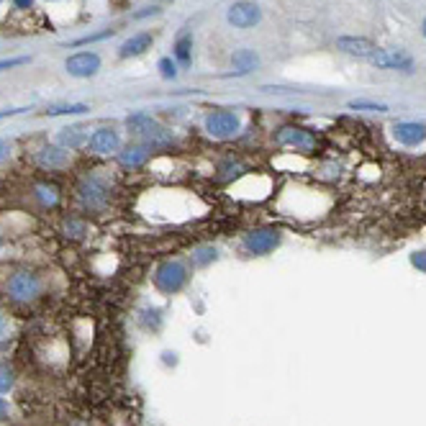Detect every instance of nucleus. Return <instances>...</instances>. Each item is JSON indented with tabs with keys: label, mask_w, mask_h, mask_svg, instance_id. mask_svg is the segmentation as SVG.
<instances>
[{
	"label": "nucleus",
	"mask_w": 426,
	"mask_h": 426,
	"mask_svg": "<svg viewBox=\"0 0 426 426\" xmlns=\"http://www.w3.org/2000/svg\"><path fill=\"white\" fill-rule=\"evenodd\" d=\"M206 134L213 139H232L241 129V118L234 111H213L206 116Z\"/></svg>",
	"instance_id": "3"
},
{
	"label": "nucleus",
	"mask_w": 426,
	"mask_h": 426,
	"mask_svg": "<svg viewBox=\"0 0 426 426\" xmlns=\"http://www.w3.org/2000/svg\"><path fill=\"white\" fill-rule=\"evenodd\" d=\"M175 59H178L183 67H187L190 59H193V36L187 31L180 34L178 41H175Z\"/></svg>",
	"instance_id": "19"
},
{
	"label": "nucleus",
	"mask_w": 426,
	"mask_h": 426,
	"mask_svg": "<svg viewBox=\"0 0 426 426\" xmlns=\"http://www.w3.org/2000/svg\"><path fill=\"white\" fill-rule=\"evenodd\" d=\"M87 136L85 129L83 126H67V129H62L59 132V136H57V141H59V147L62 149H80L87 144Z\"/></svg>",
	"instance_id": "18"
},
{
	"label": "nucleus",
	"mask_w": 426,
	"mask_h": 426,
	"mask_svg": "<svg viewBox=\"0 0 426 426\" xmlns=\"http://www.w3.org/2000/svg\"><path fill=\"white\" fill-rule=\"evenodd\" d=\"M260 64V57H257L255 49H236L232 55V67L234 75H249Z\"/></svg>",
	"instance_id": "17"
},
{
	"label": "nucleus",
	"mask_w": 426,
	"mask_h": 426,
	"mask_svg": "<svg viewBox=\"0 0 426 426\" xmlns=\"http://www.w3.org/2000/svg\"><path fill=\"white\" fill-rule=\"evenodd\" d=\"M118 162L129 167V170H139V167H144L149 162V147H144V144H129V147L118 152Z\"/></svg>",
	"instance_id": "16"
},
{
	"label": "nucleus",
	"mask_w": 426,
	"mask_h": 426,
	"mask_svg": "<svg viewBox=\"0 0 426 426\" xmlns=\"http://www.w3.org/2000/svg\"><path fill=\"white\" fill-rule=\"evenodd\" d=\"M218 257V252L213 247H201L198 249V252H195V264H208V262H213V260H216Z\"/></svg>",
	"instance_id": "23"
},
{
	"label": "nucleus",
	"mask_w": 426,
	"mask_h": 426,
	"mask_svg": "<svg viewBox=\"0 0 426 426\" xmlns=\"http://www.w3.org/2000/svg\"><path fill=\"white\" fill-rule=\"evenodd\" d=\"M155 280L164 293H175V290H180L187 283V267L180 260H167V262L157 267Z\"/></svg>",
	"instance_id": "4"
},
{
	"label": "nucleus",
	"mask_w": 426,
	"mask_h": 426,
	"mask_svg": "<svg viewBox=\"0 0 426 426\" xmlns=\"http://www.w3.org/2000/svg\"><path fill=\"white\" fill-rule=\"evenodd\" d=\"M64 67H67L72 78H93L101 70V57L95 52H78V55L67 57Z\"/></svg>",
	"instance_id": "8"
},
{
	"label": "nucleus",
	"mask_w": 426,
	"mask_h": 426,
	"mask_svg": "<svg viewBox=\"0 0 426 426\" xmlns=\"http://www.w3.org/2000/svg\"><path fill=\"white\" fill-rule=\"evenodd\" d=\"M159 75H162L164 80H175V78H178V62H175V59H170V57L159 59Z\"/></svg>",
	"instance_id": "22"
},
{
	"label": "nucleus",
	"mask_w": 426,
	"mask_h": 426,
	"mask_svg": "<svg viewBox=\"0 0 426 426\" xmlns=\"http://www.w3.org/2000/svg\"><path fill=\"white\" fill-rule=\"evenodd\" d=\"M26 108H10V111H0V118H10V116H18V113H24Z\"/></svg>",
	"instance_id": "30"
},
{
	"label": "nucleus",
	"mask_w": 426,
	"mask_h": 426,
	"mask_svg": "<svg viewBox=\"0 0 426 426\" xmlns=\"http://www.w3.org/2000/svg\"><path fill=\"white\" fill-rule=\"evenodd\" d=\"M21 64H29V57H13V59H0V72H3V70H13V67H21Z\"/></svg>",
	"instance_id": "26"
},
{
	"label": "nucleus",
	"mask_w": 426,
	"mask_h": 426,
	"mask_svg": "<svg viewBox=\"0 0 426 426\" xmlns=\"http://www.w3.org/2000/svg\"><path fill=\"white\" fill-rule=\"evenodd\" d=\"M280 241H283L280 229H275V226H260V229L247 232V236H244L241 244H244V249H247L249 255L262 257V255L275 252V249L280 247Z\"/></svg>",
	"instance_id": "1"
},
{
	"label": "nucleus",
	"mask_w": 426,
	"mask_h": 426,
	"mask_svg": "<svg viewBox=\"0 0 426 426\" xmlns=\"http://www.w3.org/2000/svg\"><path fill=\"white\" fill-rule=\"evenodd\" d=\"M3 336H6V324L0 321V339H3Z\"/></svg>",
	"instance_id": "32"
},
{
	"label": "nucleus",
	"mask_w": 426,
	"mask_h": 426,
	"mask_svg": "<svg viewBox=\"0 0 426 426\" xmlns=\"http://www.w3.org/2000/svg\"><path fill=\"white\" fill-rule=\"evenodd\" d=\"M111 29L108 31H103V34H93V36H85V39H78V41H72L70 47H80V44H90V41H101V39H106V36H111Z\"/></svg>",
	"instance_id": "27"
},
{
	"label": "nucleus",
	"mask_w": 426,
	"mask_h": 426,
	"mask_svg": "<svg viewBox=\"0 0 426 426\" xmlns=\"http://www.w3.org/2000/svg\"><path fill=\"white\" fill-rule=\"evenodd\" d=\"M370 64L372 67H378V70L411 72L413 70V57L406 55L403 49H378V52L370 57Z\"/></svg>",
	"instance_id": "7"
},
{
	"label": "nucleus",
	"mask_w": 426,
	"mask_h": 426,
	"mask_svg": "<svg viewBox=\"0 0 426 426\" xmlns=\"http://www.w3.org/2000/svg\"><path fill=\"white\" fill-rule=\"evenodd\" d=\"M393 134L395 139L406 144V147H418L426 139V126L416 124V121H401V124H395Z\"/></svg>",
	"instance_id": "13"
},
{
	"label": "nucleus",
	"mask_w": 426,
	"mask_h": 426,
	"mask_svg": "<svg viewBox=\"0 0 426 426\" xmlns=\"http://www.w3.org/2000/svg\"><path fill=\"white\" fill-rule=\"evenodd\" d=\"M3 411H6V406H3V401H0V413H3Z\"/></svg>",
	"instance_id": "34"
},
{
	"label": "nucleus",
	"mask_w": 426,
	"mask_h": 426,
	"mask_svg": "<svg viewBox=\"0 0 426 426\" xmlns=\"http://www.w3.org/2000/svg\"><path fill=\"white\" fill-rule=\"evenodd\" d=\"M49 3H52V0H49Z\"/></svg>",
	"instance_id": "35"
},
{
	"label": "nucleus",
	"mask_w": 426,
	"mask_h": 426,
	"mask_svg": "<svg viewBox=\"0 0 426 426\" xmlns=\"http://www.w3.org/2000/svg\"><path fill=\"white\" fill-rule=\"evenodd\" d=\"M411 262H413V267H418V270L426 272V252H416V255H411Z\"/></svg>",
	"instance_id": "28"
},
{
	"label": "nucleus",
	"mask_w": 426,
	"mask_h": 426,
	"mask_svg": "<svg viewBox=\"0 0 426 426\" xmlns=\"http://www.w3.org/2000/svg\"><path fill=\"white\" fill-rule=\"evenodd\" d=\"M349 108L355 111H388L385 103H372V101H352L349 103Z\"/></svg>",
	"instance_id": "24"
},
{
	"label": "nucleus",
	"mask_w": 426,
	"mask_h": 426,
	"mask_svg": "<svg viewBox=\"0 0 426 426\" xmlns=\"http://www.w3.org/2000/svg\"><path fill=\"white\" fill-rule=\"evenodd\" d=\"M39 278L31 275V272H16L13 278L8 280V293L16 298V301H31L39 295Z\"/></svg>",
	"instance_id": "10"
},
{
	"label": "nucleus",
	"mask_w": 426,
	"mask_h": 426,
	"mask_svg": "<svg viewBox=\"0 0 426 426\" xmlns=\"http://www.w3.org/2000/svg\"><path fill=\"white\" fill-rule=\"evenodd\" d=\"M10 157V144L6 139H0V162H6Z\"/></svg>",
	"instance_id": "29"
},
{
	"label": "nucleus",
	"mask_w": 426,
	"mask_h": 426,
	"mask_svg": "<svg viewBox=\"0 0 426 426\" xmlns=\"http://www.w3.org/2000/svg\"><path fill=\"white\" fill-rule=\"evenodd\" d=\"M126 124H129L134 136L144 139L147 144H164V141H170V132L157 118L147 116V113H134V116H129Z\"/></svg>",
	"instance_id": "2"
},
{
	"label": "nucleus",
	"mask_w": 426,
	"mask_h": 426,
	"mask_svg": "<svg viewBox=\"0 0 426 426\" xmlns=\"http://www.w3.org/2000/svg\"><path fill=\"white\" fill-rule=\"evenodd\" d=\"M10 385H13V372L8 367H0V393L10 390Z\"/></svg>",
	"instance_id": "25"
},
{
	"label": "nucleus",
	"mask_w": 426,
	"mask_h": 426,
	"mask_svg": "<svg viewBox=\"0 0 426 426\" xmlns=\"http://www.w3.org/2000/svg\"><path fill=\"white\" fill-rule=\"evenodd\" d=\"M0 3H3V0H0Z\"/></svg>",
	"instance_id": "36"
},
{
	"label": "nucleus",
	"mask_w": 426,
	"mask_h": 426,
	"mask_svg": "<svg viewBox=\"0 0 426 426\" xmlns=\"http://www.w3.org/2000/svg\"><path fill=\"white\" fill-rule=\"evenodd\" d=\"M336 49L349 57H360V59H370L378 52V47L370 39H364V36H339L336 39Z\"/></svg>",
	"instance_id": "12"
},
{
	"label": "nucleus",
	"mask_w": 426,
	"mask_h": 426,
	"mask_svg": "<svg viewBox=\"0 0 426 426\" xmlns=\"http://www.w3.org/2000/svg\"><path fill=\"white\" fill-rule=\"evenodd\" d=\"M80 198H83V203L90 206V208L106 206V201H108V185H106V180L95 178V175L93 178H85L80 183Z\"/></svg>",
	"instance_id": "11"
},
{
	"label": "nucleus",
	"mask_w": 426,
	"mask_h": 426,
	"mask_svg": "<svg viewBox=\"0 0 426 426\" xmlns=\"http://www.w3.org/2000/svg\"><path fill=\"white\" fill-rule=\"evenodd\" d=\"M13 6H16V8H21V10H26V8H31V6H34V0H13Z\"/></svg>",
	"instance_id": "31"
},
{
	"label": "nucleus",
	"mask_w": 426,
	"mask_h": 426,
	"mask_svg": "<svg viewBox=\"0 0 426 426\" xmlns=\"http://www.w3.org/2000/svg\"><path fill=\"white\" fill-rule=\"evenodd\" d=\"M90 106L85 103H64V106H52L47 108V116H78V113H87Z\"/></svg>",
	"instance_id": "20"
},
{
	"label": "nucleus",
	"mask_w": 426,
	"mask_h": 426,
	"mask_svg": "<svg viewBox=\"0 0 426 426\" xmlns=\"http://www.w3.org/2000/svg\"><path fill=\"white\" fill-rule=\"evenodd\" d=\"M36 198L41 201V206H57L59 190H57V185H36Z\"/></svg>",
	"instance_id": "21"
},
{
	"label": "nucleus",
	"mask_w": 426,
	"mask_h": 426,
	"mask_svg": "<svg viewBox=\"0 0 426 426\" xmlns=\"http://www.w3.org/2000/svg\"><path fill=\"white\" fill-rule=\"evenodd\" d=\"M226 21L234 26V29H252L262 21V10L257 3H249V0H239V3H234L229 6L226 10Z\"/></svg>",
	"instance_id": "6"
},
{
	"label": "nucleus",
	"mask_w": 426,
	"mask_h": 426,
	"mask_svg": "<svg viewBox=\"0 0 426 426\" xmlns=\"http://www.w3.org/2000/svg\"><path fill=\"white\" fill-rule=\"evenodd\" d=\"M36 162L44 167V170H62V167H67V162H70V157H67V149L62 147H41L39 155H36Z\"/></svg>",
	"instance_id": "15"
},
{
	"label": "nucleus",
	"mask_w": 426,
	"mask_h": 426,
	"mask_svg": "<svg viewBox=\"0 0 426 426\" xmlns=\"http://www.w3.org/2000/svg\"><path fill=\"white\" fill-rule=\"evenodd\" d=\"M275 141L280 147H290L295 152H313L316 149V136L303 126H283L275 134Z\"/></svg>",
	"instance_id": "5"
},
{
	"label": "nucleus",
	"mask_w": 426,
	"mask_h": 426,
	"mask_svg": "<svg viewBox=\"0 0 426 426\" xmlns=\"http://www.w3.org/2000/svg\"><path fill=\"white\" fill-rule=\"evenodd\" d=\"M421 34H424V39H426V18H424V24H421Z\"/></svg>",
	"instance_id": "33"
},
{
	"label": "nucleus",
	"mask_w": 426,
	"mask_h": 426,
	"mask_svg": "<svg viewBox=\"0 0 426 426\" xmlns=\"http://www.w3.org/2000/svg\"><path fill=\"white\" fill-rule=\"evenodd\" d=\"M87 147H90V152H95V155H113V152H118L121 149V136H118L116 129H111V126H101V129H95L93 134H90V139H87Z\"/></svg>",
	"instance_id": "9"
},
{
	"label": "nucleus",
	"mask_w": 426,
	"mask_h": 426,
	"mask_svg": "<svg viewBox=\"0 0 426 426\" xmlns=\"http://www.w3.org/2000/svg\"><path fill=\"white\" fill-rule=\"evenodd\" d=\"M152 44H155V36H152L149 31L134 34L132 39H126L124 44H121V49H118V57H121V59H129V57H141L147 49H152Z\"/></svg>",
	"instance_id": "14"
}]
</instances>
